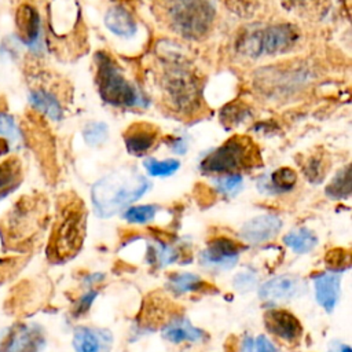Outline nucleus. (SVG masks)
Masks as SVG:
<instances>
[{
    "mask_svg": "<svg viewBox=\"0 0 352 352\" xmlns=\"http://www.w3.org/2000/svg\"><path fill=\"white\" fill-rule=\"evenodd\" d=\"M87 226L85 208L78 199H67L62 204L54 223L50 242L48 257L60 263L73 258L81 249Z\"/></svg>",
    "mask_w": 352,
    "mask_h": 352,
    "instance_id": "2",
    "label": "nucleus"
},
{
    "mask_svg": "<svg viewBox=\"0 0 352 352\" xmlns=\"http://www.w3.org/2000/svg\"><path fill=\"white\" fill-rule=\"evenodd\" d=\"M246 113L248 111L243 109V106L235 107L234 104H230L221 111V122L226 125H235L245 118Z\"/></svg>",
    "mask_w": 352,
    "mask_h": 352,
    "instance_id": "33",
    "label": "nucleus"
},
{
    "mask_svg": "<svg viewBox=\"0 0 352 352\" xmlns=\"http://www.w3.org/2000/svg\"><path fill=\"white\" fill-rule=\"evenodd\" d=\"M21 177V164L18 158L12 157L0 162V195L16 187Z\"/></svg>",
    "mask_w": 352,
    "mask_h": 352,
    "instance_id": "23",
    "label": "nucleus"
},
{
    "mask_svg": "<svg viewBox=\"0 0 352 352\" xmlns=\"http://www.w3.org/2000/svg\"><path fill=\"white\" fill-rule=\"evenodd\" d=\"M254 352H278L275 349V346L272 345V342L265 337V336H258L254 341V346H253Z\"/></svg>",
    "mask_w": 352,
    "mask_h": 352,
    "instance_id": "38",
    "label": "nucleus"
},
{
    "mask_svg": "<svg viewBox=\"0 0 352 352\" xmlns=\"http://www.w3.org/2000/svg\"><path fill=\"white\" fill-rule=\"evenodd\" d=\"M282 228V220L275 214H260L246 221L239 235L248 243H263L268 242L278 235Z\"/></svg>",
    "mask_w": 352,
    "mask_h": 352,
    "instance_id": "12",
    "label": "nucleus"
},
{
    "mask_svg": "<svg viewBox=\"0 0 352 352\" xmlns=\"http://www.w3.org/2000/svg\"><path fill=\"white\" fill-rule=\"evenodd\" d=\"M113 336L106 329L80 326L74 330L73 346L76 352H110Z\"/></svg>",
    "mask_w": 352,
    "mask_h": 352,
    "instance_id": "13",
    "label": "nucleus"
},
{
    "mask_svg": "<svg viewBox=\"0 0 352 352\" xmlns=\"http://www.w3.org/2000/svg\"><path fill=\"white\" fill-rule=\"evenodd\" d=\"M162 337L173 344H180L184 341L199 342L205 338V333L194 327L187 318L176 315L164 324Z\"/></svg>",
    "mask_w": 352,
    "mask_h": 352,
    "instance_id": "17",
    "label": "nucleus"
},
{
    "mask_svg": "<svg viewBox=\"0 0 352 352\" xmlns=\"http://www.w3.org/2000/svg\"><path fill=\"white\" fill-rule=\"evenodd\" d=\"M0 136L7 139L18 138V128L14 118L7 113H0Z\"/></svg>",
    "mask_w": 352,
    "mask_h": 352,
    "instance_id": "34",
    "label": "nucleus"
},
{
    "mask_svg": "<svg viewBox=\"0 0 352 352\" xmlns=\"http://www.w3.org/2000/svg\"><path fill=\"white\" fill-rule=\"evenodd\" d=\"M349 252L342 249H334L326 256V264L327 267H331L333 271H340V268L349 267Z\"/></svg>",
    "mask_w": 352,
    "mask_h": 352,
    "instance_id": "32",
    "label": "nucleus"
},
{
    "mask_svg": "<svg viewBox=\"0 0 352 352\" xmlns=\"http://www.w3.org/2000/svg\"><path fill=\"white\" fill-rule=\"evenodd\" d=\"M168 3L170 22L182 36L198 38L209 30L214 10L208 0H168Z\"/></svg>",
    "mask_w": 352,
    "mask_h": 352,
    "instance_id": "6",
    "label": "nucleus"
},
{
    "mask_svg": "<svg viewBox=\"0 0 352 352\" xmlns=\"http://www.w3.org/2000/svg\"><path fill=\"white\" fill-rule=\"evenodd\" d=\"M331 352H351V348H349L348 345H342V344H340V345L337 346V349H333Z\"/></svg>",
    "mask_w": 352,
    "mask_h": 352,
    "instance_id": "39",
    "label": "nucleus"
},
{
    "mask_svg": "<svg viewBox=\"0 0 352 352\" xmlns=\"http://www.w3.org/2000/svg\"><path fill=\"white\" fill-rule=\"evenodd\" d=\"M307 292V283L294 275H279L267 280L258 290V296L267 302L290 301Z\"/></svg>",
    "mask_w": 352,
    "mask_h": 352,
    "instance_id": "10",
    "label": "nucleus"
},
{
    "mask_svg": "<svg viewBox=\"0 0 352 352\" xmlns=\"http://www.w3.org/2000/svg\"><path fill=\"white\" fill-rule=\"evenodd\" d=\"M29 102L32 103V106L38 110L40 113L45 114L47 117H50L54 121H58L62 118V107L60 103L58 102V99L44 91V89H34L30 92L29 95Z\"/></svg>",
    "mask_w": 352,
    "mask_h": 352,
    "instance_id": "21",
    "label": "nucleus"
},
{
    "mask_svg": "<svg viewBox=\"0 0 352 352\" xmlns=\"http://www.w3.org/2000/svg\"><path fill=\"white\" fill-rule=\"evenodd\" d=\"M297 183V173L290 168H279L271 173L268 182L265 183V190L271 192H286L292 190Z\"/></svg>",
    "mask_w": 352,
    "mask_h": 352,
    "instance_id": "24",
    "label": "nucleus"
},
{
    "mask_svg": "<svg viewBox=\"0 0 352 352\" xmlns=\"http://www.w3.org/2000/svg\"><path fill=\"white\" fill-rule=\"evenodd\" d=\"M148 188L150 182L142 175L116 170L92 186L91 199L98 216L110 217L143 197Z\"/></svg>",
    "mask_w": 352,
    "mask_h": 352,
    "instance_id": "1",
    "label": "nucleus"
},
{
    "mask_svg": "<svg viewBox=\"0 0 352 352\" xmlns=\"http://www.w3.org/2000/svg\"><path fill=\"white\" fill-rule=\"evenodd\" d=\"M15 28L18 37L26 45H34L40 37V15L37 10L28 3H22L15 11Z\"/></svg>",
    "mask_w": 352,
    "mask_h": 352,
    "instance_id": "16",
    "label": "nucleus"
},
{
    "mask_svg": "<svg viewBox=\"0 0 352 352\" xmlns=\"http://www.w3.org/2000/svg\"><path fill=\"white\" fill-rule=\"evenodd\" d=\"M304 173L312 183H320L326 175V165L323 160L319 157L309 158L304 168Z\"/></svg>",
    "mask_w": 352,
    "mask_h": 352,
    "instance_id": "31",
    "label": "nucleus"
},
{
    "mask_svg": "<svg viewBox=\"0 0 352 352\" xmlns=\"http://www.w3.org/2000/svg\"><path fill=\"white\" fill-rule=\"evenodd\" d=\"M283 242L296 253H308L318 245V238L311 230L301 227L287 232Z\"/></svg>",
    "mask_w": 352,
    "mask_h": 352,
    "instance_id": "22",
    "label": "nucleus"
},
{
    "mask_svg": "<svg viewBox=\"0 0 352 352\" xmlns=\"http://www.w3.org/2000/svg\"><path fill=\"white\" fill-rule=\"evenodd\" d=\"M155 213H157V206L155 205H139V206L129 208L124 213V219L128 223L143 224V223H148L150 220H153Z\"/></svg>",
    "mask_w": 352,
    "mask_h": 352,
    "instance_id": "28",
    "label": "nucleus"
},
{
    "mask_svg": "<svg viewBox=\"0 0 352 352\" xmlns=\"http://www.w3.org/2000/svg\"><path fill=\"white\" fill-rule=\"evenodd\" d=\"M95 59L96 84L100 98L118 107H133L140 104L139 94L121 74L116 62L104 52H98Z\"/></svg>",
    "mask_w": 352,
    "mask_h": 352,
    "instance_id": "4",
    "label": "nucleus"
},
{
    "mask_svg": "<svg viewBox=\"0 0 352 352\" xmlns=\"http://www.w3.org/2000/svg\"><path fill=\"white\" fill-rule=\"evenodd\" d=\"M170 308V301L166 298L161 300L158 296H150L140 314V326L155 329L160 323H168L170 320L168 319L169 314H172Z\"/></svg>",
    "mask_w": 352,
    "mask_h": 352,
    "instance_id": "19",
    "label": "nucleus"
},
{
    "mask_svg": "<svg viewBox=\"0 0 352 352\" xmlns=\"http://www.w3.org/2000/svg\"><path fill=\"white\" fill-rule=\"evenodd\" d=\"M166 89L180 111H191L198 104V87L194 77L182 67H175L165 74Z\"/></svg>",
    "mask_w": 352,
    "mask_h": 352,
    "instance_id": "8",
    "label": "nucleus"
},
{
    "mask_svg": "<svg viewBox=\"0 0 352 352\" xmlns=\"http://www.w3.org/2000/svg\"><path fill=\"white\" fill-rule=\"evenodd\" d=\"M239 245L226 236H217L208 242L206 249L201 253V264L206 268L226 271L232 268L239 257Z\"/></svg>",
    "mask_w": 352,
    "mask_h": 352,
    "instance_id": "9",
    "label": "nucleus"
},
{
    "mask_svg": "<svg viewBox=\"0 0 352 352\" xmlns=\"http://www.w3.org/2000/svg\"><path fill=\"white\" fill-rule=\"evenodd\" d=\"M264 324L267 330L287 344H296L300 341L302 327L300 320L283 309H272L264 314Z\"/></svg>",
    "mask_w": 352,
    "mask_h": 352,
    "instance_id": "11",
    "label": "nucleus"
},
{
    "mask_svg": "<svg viewBox=\"0 0 352 352\" xmlns=\"http://www.w3.org/2000/svg\"><path fill=\"white\" fill-rule=\"evenodd\" d=\"M104 23L110 32L121 37H129L136 32L135 19L121 6H114L109 8L104 15Z\"/></svg>",
    "mask_w": 352,
    "mask_h": 352,
    "instance_id": "20",
    "label": "nucleus"
},
{
    "mask_svg": "<svg viewBox=\"0 0 352 352\" xmlns=\"http://www.w3.org/2000/svg\"><path fill=\"white\" fill-rule=\"evenodd\" d=\"M19 268V263L16 257L0 258V285L7 282Z\"/></svg>",
    "mask_w": 352,
    "mask_h": 352,
    "instance_id": "36",
    "label": "nucleus"
},
{
    "mask_svg": "<svg viewBox=\"0 0 352 352\" xmlns=\"http://www.w3.org/2000/svg\"><path fill=\"white\" fill-rule=\"evenodd\" d=\"M242 176L239 173H228L216 180L217 188L226 195H235L242 188Z\"/></svg>",
    "mask_w": 352,
    "mask_h": 352,
    "instance_id": "30",
    "label": "nucleus"
},
{
    "mask_svg": "<svg viewBox=\"0 0 352 352\" xmlns=\"http://www.w3.org/2000/svg\"><path fill=\"white\" fill-rule=\"evenodd\" d=\"M98 296V293L95 290H91L88 293H85L78 301H77V305H76V309H74V316H78L84 312H87L92 304V301L95 300V297Z\"/></svg>",
    "mask_w": 352,
    "mask_h": 352,
    "instance_id": "37",
    "label": "nucleus"
},
{
    "mask_svg": "<svg viewBox=\"0 0 352 352\" xmlns=\"http://www.w3.org/2000/svg\"><path fill=\"white\" fill-rule=\"evenodd\" d=\"M146 170L151 175V176H169L173 175L179 166L180 162L177 160H155V158H148L143 162Z\"/></svg>",
    "mask_w": 352,
    "mask_h": 352,
    "instance_id": "27",
    "label": "nucleus"
},
{
    "mask_svg": "<svg viewBox=\"0 0 352 352\" xmlns=\"http://www.w3.org/2000/svg\"><path fill=\"white\" fill-rule=\"evenodd\" d=\"M169 289L176 293V294H183L187 292H197L204 286V282L201 280L199 276L194 274H176L173 278L169 279L168 283Z\"/></svg>",
    "mask_w": 352,
    "mask_h": 352,
    "instance_id": "25",
    "label": "nucleus"
},
{
    "mask_svg": "<svg viewBox=\"0 0 352 352\" xmlns=\"http://www.w3.org/2000/svg\"><path fill=\"white\" fill-rule=\"evenodd\" d=\"M82 135L89 146H99L107 139V125L103 122H91L84 128Z\"/></svg>",
    "mask_w": 352,
    "mask_h": 352,
    "instance_id": "29",
    "label": "nucleus"
},
{
    "mask_svg": "<svg viewBox=\"0 0 352 352\" xmlns=\"http://www.w3.org/2000/svg\"><path fill=\"white\" fill-rule=\"evenodd\" d=\"M316 301L326 312H331L340 297V275L336 272L320 274L315 279Z\"/></svg>",
    "mask_w": 352,
    "mask_h": 352,
    "instance_id": "18",
    "label": "nucleus"
},
{
    "mask_svg": "<svg viewBox=\"0 0 352 352\" xmlns=\"http://www.w3.org/2000/svg\"><path fill=\"white\" fill-rule=\"evenodd\" d=\"M41 205L33 198H22L4 217L3 238L8 245H21L30 239L40 227Z\"/></svg>",
    "mask_w": 352,
    "mask_h": 352,
    "instance_id": "7",
    "label": "nucleus"
},
{
    "mask_svg": "<svg viewBox=\"0 0 352 352\" xmlns=\"http://www.w3.org/2000/svg\"><path fill=\"white\" fill-rule=\"evenodd\" d=\"M351 192V173L349 166H345L341 172H338L331 183L326 188V194L330 198H344Z\"/></svg>",
    "mask_w": 352,
    "mask_h": 352,
    "instance_id": "26",
    "label": "nucleus"
},
{
    "mask_svg": "<svg viewBox=\"0 0 352 352\" xmlns=\"http://www.w3.org/2000/svg\"><path fill=\"white\" fill-rule=\"evenodd\" d=\"M43 341L37 327L22 324L8 334L3 344V352H37Z\"/></svg>",
    "mask_w": 352,
    "mask_h": 352,
    "instance_id": "15",
    "label": "nucleus"
},
{
    "mask_svg": "<svg viewBox=\"0 0 352 352\" xmlns=\"http://www.w3.org/2000/svg\"><path fill=\"white\" fill-rule=\"evenodd\" d=\"M160 132L155 125L147 122H135L124 133V142L128 153L143 155L157 143Z\"/></svg>",
    "mask_w": 352,
    "mask_h": 352,
    "instance_id": "14",
    "label": "nucleus"
},
{
    "mask_svg": "<svg viewBox=\"0 0 352 352\" xmlns=\"http://www.w3.org/2000/svg\"><path fill=\"white\" fill-rule=\"evenodd\" d=\"M297 38L298 33L292 25L280 23L243 34L238 43V50L252 58L276 55L290 50Z\"/></svg>",
    "mask_w": 352,
    "mask_h": 352,
    "instance_id": "5",
    "label": "nucleus"
},
{
    "mask_svg": "<svg viewBox=\"0 0 352 352\" xmlns=\"http://www.w3.org/2000/svg\"><path fill=\"white\" fill-rule=\"evenodd\" d=\"M261 164V157L254 142L248 136H232L220 147L208 154L201 162L205 173H236Z\"/></svg>",
    "mask_w": 352,
    "mask_h": 352,
    "instance_id": "3",
    "label": "nucleus"
},
{
    "mask_svg": "<svg viewBox=\"0 0 352 352\" xmlns=\"http://www.w3.org/2000/svg\"><path fill=\"white\" fill-rule=\"evenodd\" d=\"M257 283L256 275L252 272H241L234 278V287L241 293H248L252 289H254Z\"/></svg>",
    "mask_w": 352,
    "mask_h": 352,
    "instance_id": "35",
    "label": "nucleus"
}]
</instances>
